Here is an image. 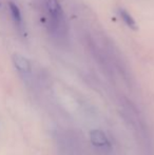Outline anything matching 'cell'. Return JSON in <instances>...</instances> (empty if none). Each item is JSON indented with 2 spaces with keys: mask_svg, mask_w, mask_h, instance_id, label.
Instances as JSON below:
<instances>
[{
  "mask_svg": "<svg viewBox=\"0 0 154 155\" xmlns=\"http://www.w3.org/2000/svg\"><path fill=\"white\" fill-rule=\"evenodd\" d=\"M121 114H123L125 120L135 131V133H137L140 139H143L145 143L149 141V131L147 124L140 115L139 111L136 109L134 104H132L128 100L123 102V104H121Z\"/></svg>",
  "mask_w": 154,
  "mask_h": 155,
  "instance_id": "6da1fadb",
  "label": "cell"
},
{
  "mask_svg": "<svg viewBox=\"0 0 154 155\" xmlns=\"http://www.w3.org/2000/svg\"><path fill=\"white\" fill-rule=\"evenodd\" d=\"M47 8L53 34H55L59 39L64 40L68 37V28H67L64 11L59 2L58 0H47Z\"/></svg>",
  "mask_w": 154,
  "mask_h": 155,
  "instance_id": "7a4b0ae2",
  "label": "cell"
},
{
  "mask_svg": "<svg viewBox=\"0 0 154 155\" xmlns=\"http://www.w3.org/2000/svg\"><path fill=\"white\" fill-rule=\"evenodd\" d=\"M55 139L60 155H84L79 139L70 131H56Z\"/></svg>",
  "mask_w": 154,
  "mask_h": 155,
  "instance_id": "3957f363",
  "label": "cell"
},
{
  "mask_svg": "<svg viewBox=\"0 0 154 155\" xmlns=\"http://www.w3.org/2000/svg\"><path fill=\"white\" fill-rule=\"evenodd\" d=\"M13 63H14L15 68L17 71L23 76V78L29 79L32 75V64L28 58L25 56L20 55V54H14L13 55Z\"/></svg>",
  "mask_w": 154,
  "mask_h": 155,
  "instance_id": "277c9868",
  "label": "cell"
},
{
  "mask_svg": "<svg viewBox=\"0 0 154 155\" xmlns=\"http://www.w3.org/2000/svg\"><path fill=\"white\" fill-rule=\"evenodd\" d=\"M90 140L92 145L103 150H110L112 148L111 143L107 135L101 130H92L90 132Z\"/></svg>",
  "mask_w": 154,
  "mask_h": 155,
  "instance_id": "5b68a950",
  "label": "cell"
},
{
  "mask_svg": "<svg viewBox=\"0 0 154 155\" xmlns=\"http://www.w3.org/2000/svg\"><path fill=\"white\" fill-rule=\"evenodd\" d=\"M118 12H119V15H120L121 19H123V22L126 23V25H127L128 28H130V29L136 31V30H137V25H136L135 19L132 17V15L130 14L127 10H125V8H119Z\"/></svg>",
  "mask_w": 154,
  "mask_h": 155,
  "instance_id": "8992f818",
  "label": "cell"
},
{
  "mask_svg": "<svg viewBox=\"0 0 154 155\" xmlns=\"http://www.w3.org/2000/svg\"><path fill=\"white\" fill-rule=\"evenodd\" d=\"M10 10H11V14H12V17H13V20L15 21L16 25L21 29L23 28V19H22V15H21V12L19 10V8L16 5L15 3L11 2L10 3Z\"/></svg>",
  "mask_w": 154,
  "mask_h": 155,
  "instance_id": "52a82bcc",
  "label": "cell"
}]
</instances>
